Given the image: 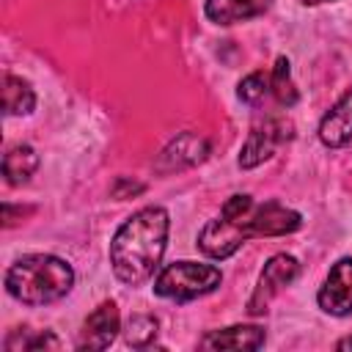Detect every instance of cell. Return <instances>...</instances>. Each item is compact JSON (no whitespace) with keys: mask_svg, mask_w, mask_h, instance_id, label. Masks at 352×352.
Listing matches in <instances>:
<instances>
[{"mask_svg":"<svg viewBox=\"0 0 352 352\" xmlns=\"http://www.w3.org/2000/svg\"><path fill=\"white\" fill-rule=\"evenodd\" d=\"M302 226V217L294 209L280 206L278 201L253 204L250 195H231L223 204L220 217L209 220L198 234V248L212 258H228L250 236H283Z\"/></svg>","mask_w":352,"mask_h":352,"instance_id":"cell-1","label":"cell"},{"mask_svg":"<svg viewBox=\"0 0 352 352\" xmlns=\"http://www.w3.org/2000/svg\"><path fill=\"white\" fill-rule=\"evenodd\" d=\"M168 212L162 206H146L135 212L110 242V264L121 283L138 286L154 275L168 242Z\"/></svg>","mask_w":352,"mask_h":352,"instance_id":"cell-2","label":"cell"},{"mask_svg":"<svg viewBox=\"0 0 352 352\" xmlns=\"http://www.w3.org/2000/svg\"><path fill=\"white\" fill-rule=\"evenodd\" d=\"M74 286V270L50 253H28L6 272V292L25 305H47L66 297Z\"/></svg>","mask_w":352,"mask_h":352,"instance_id":"cell-3","label":"cell"},{"mask_svg":"<svg viewBox=\"0 0 352 352\" xmlns=\"http://www.w3.org/2000/svg\"><path fill=\"white\" fill-rule=\"evenodd\" d=\"M223 272L212 264H198V261H173L168 264L157 280H154V292L160 297L176 300V302H187L195 300L201 294H209L220 286Z\"/></svg>","mask_w":352,"mask_h":352,"instance_id":"cell-4","label":"cell"},{"mask_svg":"<svg viewBox=\"0 0 352 352\" xmlns=\"http://www.w3.org/2000/svg\"><path fill=\"white\" fill-rule=\"evenodd\" d=\"M292 135H294V124L289 118H267L264 124H258L248 135V140H245V146L239 151V168H256V165H261L286 140H292Z\"/></svg>","mask_w":352,"mask_h":352,"instance_id":"cell-5","label":"cell"},{"mask_svg":"<svg viewBox=\"0 0 352 352\" xmlns=\"http://www.w3.org/2000/svg\"><path fill=\"white\" fill-rule=\"evenodd\" d=\"M297 275H300V264H297L294 256H289V253L272 256V258L264 264V270H261V275H258V283H256V289H253V294H250V300H248V314H253V316L264 314L267 305L272 302V297H275L283 286H289Z\"/></svg>","mask_w":352,"mask_h":352,"instance_id":"cell-6","label":"cell"},{"mask_svg":"<svg viewBox=\"0 0 352 352\" xmlns=\"http://www.w3.org/2000/svg\"><path fill=\"white\" fill-rule=\"evenodd\" d=\"M316 300L324 314H333V316L352 314V258H338L333 264Z\"/></svg>","mask_w":352,"mask_h":352,"instance_id":"cell-7","label":"cell"},{"mask_svg":"<svg viewBox=\"0 0 352 352\" xmlns=\"http://www.w3.org/2000/svg\"><path fill=\"white\" fill-rule=\"evenodd\" d=\"M118 330H121L118 308H116V302L107 300V302L96 305V311L82 322L77 346L80 349H107Z\"/></svg>","mask_w":352,"mask_h":352,"instance_id":"cell-8","label":"cell"},{"mask_svg":"<svg viewBox=\"0 0 352 352\" xmlns=\"http://www.w3.org/2000/svg\"><path fill=\"white\" fill-rule=\"evenodd\" d=\"M319 140L330 148H341L352 140V88L324 113L319 124Z\"/></svg>","mask_w":352,"mask_h":352,"instance_id":"cell-9","label":"cell"},{"mask_svg":"<svg viewBox=\"0 0 352 352\" xmlns=\"http://www.w3.org/2000/svg\"><path fill=\"white\" fill-rule=\"evenodd\" d=\"M261 344H264V327L256 324H234V327L212 330L198 341L201 349H258Z\"/></svg>","mask_w":352,"mask_h":352,"instance_id":"cell-10","label":"cell"},{"mask_svg":"<svg viewBox=\"0 0 352 352\" xmlns=\"http://www.w3.org/2000/svg\"><path fill=\"white\" fill-rule=\"evenodd\" d=\"M209 154V143L206 138L195 135V132H184L179 135L160 157V170H173V168H184V165H195L201 160H206Z\"/></svg>","mask_w":352,"mask_h":352,"instance_id":"cell-11","label":"cell"},{"mask_svg":"<svg viewBox=\"0 0 352 352\" xmlns=\"http://www.w3.org/2000/svg\"><path fill=\"white\" fill-rule=\"evenodd\" d=\"M270 8V0H206L204 11L217 25H234L253 19Z\"/></svg>","mask_w":352,"mask_h":352,"instance_id":"cell-12","label":"cell"},{"mask_svg":"<svg viewBox=\"0 0 352 352\" xmlns=\"http://www.w3.org/2000/svg\"><path fill=\"white\" fill-rule=\"evenodd\" d=\"M38 168V154L19 143V146H11L6 154H3V176L8 184H25Z\"/></svg>","mask_w":352,"mask_h":352,"instance_id":"cell-13","label":"cell"},{"mask_svg":"<svg viewBox=\"0 0 352 352\" xmlns=\"http://www.w3.org/2000/svg\"><path fill=\"white\" fill-rule=\"evenodd\" d=\"M36 107V94L33 88L14 74L3 77V110L6 116H28Z\"/></svg>","mask_w":352,"mask_h":352,"instance_id":"cell-14","label":"cell"},{"mask_svg":"<svg viewBox=\"0 0 352 352\" xmlns=\"http://www.w3.org/2000/svg\"><path fill=\"white\" fill-rule=\"evenodd\" d=\"M270 94L278 99V104H286L292 107L297 102V88L292 82V74H289V60L286 58H278L272 72H270Z\"/></svg>","mask_w":352,"mask_h":352,"instance_id":"cell-15","label":"cell"},{"mask_svg":"<svg viewBox=\"0 0 352 352\" xmlns=\"http://www.w3.org/2000/svg\"><path fill=\"white\" fill-rule=\"evenodd\" d=\"M124 338H126L129 346H148L157 338V319L148 316V314L132 316L126 330H124Z\"/></svg>","mask_w":352,"mask_h":352,"instance_id":"cell-16","label":"cell"},{"mask_svg":"<svg viewBox=\"0 0 352 352\" xmlns=\"http://www.w3.org/2000/svg\"><path fill=\"white\" fill-rule=\"evenodd\" d=\"M270 74H264V72H253V74H248L242 82H239V88H236V96L245 102V104H258L267 94H270Z\"/></svg>","mask_w":352,"mask_h":352,"instance_id":"cell-17","label":"cell"},{"mask_svg":"<svg viewBox=\"0 0 352 352\" xmlns=\"http://www.w3.org/2000/svg\"><path fill=\"white\" fill-rule=\"evenodd\" d=\"M336 349H352V336H349V338H341V341L336 344Z\"/></svg>","mask_w":352,"mask_h":352,"instance_id":"cell-18","label":"cell"},{"mask_svg":"<svg viewBox=\"0 0 352 352\" xmlns=\"http://www.w3.org/2000/svg\"><path fill=\"white\" fill-rule=\"evenodd\" d=\"M302 6H319V3H333V0H300Z\"/></svg>","mask_w":352,"mask_h":352,"instance_id":"cell-19","label":"cell"}]
</instances>
